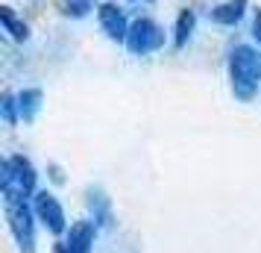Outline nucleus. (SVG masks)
<instances>
[{
  "mask_svg": "<svg viewBox=\"0 0 261 253\" xmlns=\"http://www.w3.org/2000/svg\"><path fill=\"white\" fill-rule=\"evenodd\" d=\"M97 21H100V30L106 33L112 41H118V44H126V36H129V21H126V12L120 9L118 3H100L97 6Z\"/></svg>",
  "mask_w": 261,
  "mask_h": 253,
  "instance_id": "6",
  "label": "nucleus"
},
{
  "mask_svg": "<svg viewBox=\"0 0 261 253\" xmlns=\"http://www.w3.org/2000/svg\"><path fill=\"white\" fill-rule=\"evenodd\" d=\"M53 253H71V250H68V247H65V241H59V244H56V247H53Z\"/></svg>",
  "mask_w": 261,
  "mask_h": 253,
  "instance_id": "17",
  "label": "nucleus"
},
{
  "mask_svg": "<svg viewBox=\"0 0 261 253\" xmlns=\"http://www.w3.org/2000/svg\"><path fill=\"white\" fill-rule=\"evenodd\" d=\"M229 85L238 100L249 103L261 88V50L252 44H235L229 53Z\"/></svg>",
  "mask_w": 261,
  "mask_h": 253,
  "instance_id": "1",
  "label": "nucleus"
},
{
  "mask_svg": "<svg viewBox=\"0 0 261 253\" xmlns=\"http://www.w3.org/2000/svg\"><path fill=\"white\" fill-rule=\"evenodd\" d=\"M33 212H36V218L41 221V227L50 229L53 236L68 233V218H65V209H62L59 197H56L53 192H47V189L36 192V197H33Z\"/></svg>",
  "mask_w": 261,
  "mask_h": 253,
  "instance_id": "5",
  "label": "nucleus"
},
{
  "mask_svg": "<svg viewBox=\"0 0 261 253\" xmlns=\"http://www.w3.org/2000/svg\"><path fill=\"white\" fill-rule=\"evenodd\" d=\"M36 168L30 156L24 153H12L0 162V194H3V203L9 200H30L36 197Z\"/></svg>",
  "mask_w": 261,
  "mask_h": 253,
  "instance_id": "2",
  "label": "nucleus"
},
{
  "mask_svg": "<svg viewBox=\"0 0 261 253\" xmlns=\"http://www.w3.org/2000/svg\"><path fill=\"white\" fill-rule=\"evenodd\" d=\"M252 38L261 44V9H255V12H252Z\"/></svg>",
  "mask_w": 261,
  "mask_h": 253,
  "instance_id": "15",
  "label": "nucleus"
},
{
  "mask_svg": "<svg viewBox=\"0 0 261 253\" xmlns=\"http://www.w3.org/2000/svg\"><path fill=\"white\" fill-rule=\"evenodd\" d=\"M94 236H97V224L91 218L85 221H73L68 233H65V247L71 253H91L94 247Z\"/></svg>",
  "mask_w": 261,
  "mask_h": 253,
  "instance_id": "7",
  "label": "nucleus"
},
{
  "mask_svg": "<svg viewBox=\"0 0 261 253\" xmlns=\"http://www.w3.org/2000/svg\"><path fill=\"white\" fill-rule=\"evenodd\" d=\"M91 9H97L94 0H62V15L68 18H85Z\"/></svg>",
  "mask_w": 261,
  "mask_h": 253,
  "instance_id": "14",
  "label": "nucleus"
},
{
  "mask_svg": "<svg viewBox=\"0 0 261 253\" xmlns=\"http://www.w3.org/2000/svg\"><path fill=\"white\" fill-rule=\"evenodd\" d=\"M0 24H3V33L12 41H27L30 38V24L15 15L12 6H0Z\"/></svg>",
  "mask_w": 261,
  "mask_h": 253,
  "instance_id": "10",
  "label": "nucleus"
},
{
  "mask_svg": "<svg viewBox=\"0 0 261 253\" xmlns=\"http://www.w3.org/2000/svg\"><path fill=\"white\" fill-rule=\"evenodd\" d=\"M165 30L155 24L153 18H147V15H141V18H135L129 27V36H126V48H129V53H135V56H147V53H155V50L165 48Z\"/></svg>",
  "mask_w": 261,
  "mask_h": 253,
  "instance_id": "4",
  "label": "nucleus"
},
{
  "mask_svg": "<svg viewBox=\"0 0 261 253\" xmlns=\"http://www.w3.org/2000/svg\"><path fill=\"white\" fill-rule=\"evenodd\" d=\"M244 9H247V0H223L212 9V21L220 27H235L244 18Z\"/></svg>",
  "mask_w": 261,
  "mask_h": 253,
  "instance_id": "9",
  "label": "nucleus"
},
{
  "mask_svg": "<svg viewBox=\"0 0 261 253\" xmlns=\"http://www.w3.org/2000/svg\"><path fill=\"white\" fill-rule=\"evenodd\" d=\"M0 115H3V121H6V127H15V124L21 121L18 95H12V91H3V97H0Z\"/></svg>",
  "mask_w": 261,
  "mask_h": 253,
  "instance_id": "13",
  "label": "nucleus"
},
{
  "mask_svg": "<svg viewBox=\"0 0 261 253\" xmlns=\"http://www.w3.org/2000/svg\"><path fill=\"white\" fill-rule=\"evenodd\" d=\"M194 27H197V12L194 9H182L176 15V24H173V48L182 50L194 36Z\"/></svg>",
  "mask_w": 261,
  "mask_h": 253,
  "instance_id": "11",
  "label": "nucleus"
},
{
  "mask_svg": "<svg viewBox=\"0 0 261 253\" xmlns=\"http://www.w3.org/2000/svg\"><path fill=\"white\" fill-rule=\"evenodd\" d=\"M85 206H88V218L100 227H112L115 224V212H112V200L106 197L103 189H88L85 192Z\"/></svg>",
  "mask_w": 261,
  "mask_h": 253,
  "instance_id": "8",
  "label": "nucleus"
},
{
  "mask_svg": "<svg viewBox=\"0 0 261 253\" xmlns=\"http://www.w3.org/2000/svg\"><path fill=\"white\" fill-rule=\"evenodd\" d=\"M41 88H24L18 91V109H21V121H33L41 109Z\"/></svg>",
  "mask_w": 261,
  "mask_h": 253,
  "instance_id": "12",
  "label": "nucleus"
},
{
  "mask_svg": "<svg viewBox=\"0 0 261 253\" xmlns=\"http://www.w3.org/2000/svg\"><path fill=\"white\" fill-rule=\"evenodd\" d=\"M6 209V224H9V233H12L15 244L21 253H36V212L30 200H9L3 203Z\"/></svg>",
  "mask_w": 261,
  "mask_h": 253,
  "instance_id": "3",
  "label": "nucleus"
},
{
  "mask_svg": "<svg viewBox=\"0 0 261 253\" xmlns=\"http://www.w3.org/2000/svg\"><path fill=\"white\" fill-rule=\"evenodd\" d=\"M50 177H53V182H62L65 177H62V168L59 165H50Z\"/></svg>",
  "mask_w": 261,
  "mask_h": 253,
  "instance_id": "16",
  "label": "nucleus"
}]
</instances>
